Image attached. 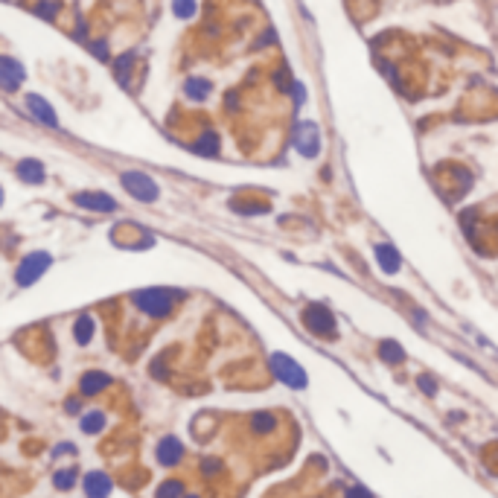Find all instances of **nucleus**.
Segmentation results:
<instances>
[{
  "label": "nucleus",
  "mask_w": 498,
  "mask_h": 498,
  "mask_svg": "<svg viewBox=\"0 0 498 498\" xmlns=\"http://www.w3.org/2000/svg\"><path fill=\"white\" fill-rule=\"evenodd\" d=\"M292 93H294V103H297V105L306 103V88L301 85V82H294V85H292Z\"/></svg>",
  "instance_id": "bb28decb"
},
{
  "label": "nucleus",
  "mask_w": 498,
  "mask_h": 498,
  "mask_svg": "<svg viewBox=\"0 0 498 498\" xmlns=\"http://www.w3.org/2000/svg\"><path fill=\"white\" fill-rule=\"evenodd\" d=\"M181 455H184V446H181L178 437H163L158 443V460L163 463V467H175V463L181 460Z\"/></svg>",
  "instance_id": "9d476101"
},
{
  "label": "nucleus",
  "mask_w": 498,
  "mask_h": 498,
  "mask_svg": "<svg viewBox=\"0 0 498 498\" xmlns=\"http://www.w3.org/2000/svg\"><path fill=\"white\" fill-rule=\"evenodd\" d=\"M50 262H53V259H50V254H44V251H36V254L24 257L21 269H18V283L21 286H32L50 269Z\"/></svg>",
  "instance_id": "39448f33"
},
{
  "label": "nucleus",
  "mask_w": 498,
  "mask_h": 498,
  "mask_svg": "<svg viewBox=\"0 0 498 498\" xmlns=\"http://www.w3.org/2000/svg\"><path fill=\"white\" fill-rule=\"evenodd\" d=\"M111 385V376L108 373H99V370H93V373H85L82 376V393L85 396H93V393H99L103 388H108Z\"/></svg>",
  "instance_id": "2eb2a0df"
},
{
  "label": "nucleus",
  "mask_w": 498,
  "mask_h": 498,
  "mask_svg": "<svg viewBox=\"0 0 498 498\" xmlns=\"http://www.w3.org/2000/svg\"><path fill=\"white\" fill-rule=\"evenodd\" d=\"M379 356L385 359V361H391V364H396V361H402V359H405L402 347L396 344V341H382V344H379Z\"/></svg>",
  "instance_id": "6ab92c4d"
},
{
  "label": "nucleus",
  "mask_w": 498,
  "mask_h": 498,
  "mask_svg": "<svg viewBox=\"0 0 498 498\" xmlns=\"http://www.w3.org/2000/svg\"><path fill=\"white\" fill-rule=\"evenodd\" d=\"M294 146L303 158H315L321 149V137H318V126L315 123H301L294 131Z\"/></svg>",
  "instance_id": "423d86ee"
},
{
  "label": "nucleus",
  "mask_w": 498,
  "mask_h": 498,
  "mask_svg": "<svg viewBox=\"0 0 498 498\" xmlns=\"http://www.w3.org/2000/svg\"><path fill=\"white\" fill-rule=\"evenodd\" d=\"M103 425H105L103 411H88L85 417H82V431H85V435H96V431H103Z\"/></svg>",
  "instance_id": "f3484780"
},
{
  "label": "nucleus",
  "mask_w": 498,
  "mask_h": 498,
  "mask_svg": "<svg viewBox=\"0 0 498 498\" xmlns=\"http://www.w3.org/2000/svg\"><path fill=\"white\" fill-rule=\"evenodd\" d=\"M93 318H88V315H82V318L76 321V326H73V332H76V341L79 344H88L91 338H93Z\"/></svg>",
  "instance_id": "a211bd4d"
},
{
  "label": "nucleus",
  "mask_w": 498,
  "mask_h": 498,
  "mask_svg": "<svg viewBox=\"0 0 498 498\" xmlns=\"http://www.w3.org/2000/svg\"><path fill=\"white\" fill-rule=\"evenodd\" d=\"M251 425H254V431H259V435H269V431H274V428H277V420H274V414L259 411V414H254Z\"/></svg>",
  "instance_id": "aec40b11"
},
{
  "label": "nucleus",
  "mask_w": 498,
  "mask_h": 498,
  "mask_svg": "<svg viewBox=\"0 0 498 498\" xmlns=\"http://www.w3.org/2000/svg\"><path fill=\"white\" fill-rule=\"evenodd\" d=\"M178 292H169V289H146V292H137L131 301L135 306L146 315H152V318H163V315H169L175 301H178Z\"/></svg>",
  "instance_id": "f257e3e1"
},
{
  "label": "nucleus",
  "mask_w": 498,
  "mask_h": 498,
  "mask_svg": "<svg viewBox=\"0 0 498 498\" xmlns=\"http://www.w3.org/2000/svg\"><path fill=\"white\" fill-rule=\"evenodd\" d=\"M158 498H184V484L181 481H163L158 487Z\"/></svg>",
  "instance_id": "412c9836"
},
{
  "label": "nucleus",
  "mask_w": 498,
  "mask_h": 498,
  "mask_svg": "<svg viewBox=\"0 0 498 498\" xmlns=\"http://www.w3.org/2000/svg\"><path fill=\"white\" fill-rule=\"evenodd\" d=\"M85 495L88 498H108L111 495V478L105 472H91L85 478Z\"/></svg>",
  "instance_id": "9b49d317"
},
{
  "label": "nucleus",
  "mask_w": 498,
  "mask_h": 498,
  "mask_svg": "<svg viewBox=\"0 0 498 498\" xmlns=\"http://www.w3.org/2000/svg\"><path fill=\"white\" fill-rule=\"evenodd\" d=\"M73 202H76L79 207L96 210V213H111V210H117V202H114L111 195H105V193H79V195H73Z\"/></svg>",
  "instance_id": "1a4fd4ad"
},
{
  "label": "nucleus",
  "mask_w": 498,
  "mask_h": 498,
  "mask_svg": "<svg viewBox=\"0 0 498 498\" xmlns=\"http://www.w3.org/2000/svg\"><path fill=\"white\" fill-rule=\"evenodd\" d=\"M56 9H59L56 3H38L36 6V12L41 15V18H56Z\"/></svg>",
  "instance_id": "393cba45"
},
{
  "label": "nucleus",
  "mask_w": 498,
  "mask_h": 498,
  "mask_svg": "<svg viewBox=\"0 0 498 498\" xmlns=\"http://www.w3.org/2000/svg\"><path fill=\"white\" fill-rule=\"evenodd\" d=\"M131 64H135V53H126V56H120L117 59V79L123 82V85H128V70H131Z\"/></svg>",
  "instance_id": "4be33fe9"
},
{
  "label": "nucleus",
  "mask_w": 498,
  "mask_h": 498,
  "mask_svg": "<svg viewBox=\"0 0 498 498\" xmlns=\"http://www.w3.org/2000/svg\"><path fill=\"white\" fill-rule=\"evenodd\" d=\"M91 50H96V56H99V59H108V50H105V41H96V44H91Z\"/></svg>",
  "instance_id": "c756f323"
},
{
  "label": "nucleus",
  "mask_w": 498,
  "mask_h": 498,
  "mask_svg": "<svg viewBox=\"0 0 498 498\" xmlns=\"http://www.w3.org/2000/svg\"><path fill=\"white\" fill-rule=\"evenodd\" d=\"M27 108L32 111V117H36L38 123H44V126H50V128L59 126V117H56L53 105H50L47 99H41L38 93H27Z\"/></svg>",
  "instance_id": "6e6552de"
},
{
  "label": "nucleus",
  "mask_w": 498,
  "mask_h": 498,
  "mask_svg": "<svg viewBox=\"0 0 498 498\" xmlns=\"http://www.w3.org/2000/svg\"><path fill=\"white\" fill-rule=\"evenodd\" d=\"M376 262L382 265L385 274H396L400 271V251L391 245H376Z\"/></svg>",
  "instance_id": "f8f14e48"
},
{
  "label": "nucleus",
  "mask_w": 498,
  "mask_h": 498,
  "mask_svg": "<svg viewBox=\"0 0 498 498\" xmlns=\"http://www.w3.org/2000/svg\"><path fill=\"white\" fill-rule=\"evenodd\" d=\"M195 152L198 155H204V158H210V155H219V135H213V131H204L202 137L195 140Z\"/></svg>",
  "instance_id": "dca6fc26"
},
{
  "label": "nucleus",
  "mask_w": 498,
  "mask_h": 498,
  "mask_svg": "<svg viewBox=\"0 0 498 498\" xmlns=\"http://www.w3.org/2000/svg\"><path fill=\"white\" fill-rule=\"evenodd\" d=\"M123 187L128 190V195H135L137 202H158V195H160L158 184L143 172H126L123 175Z\"/></svg>",
  "instance_id": "20e7f679"
},
{
  "label": "nucleus",
  "mask_w": 498,
  "mask_h": 498,
  "mask_svg": "<svg viewBox=\"0 0 498 498\" xmlns=\"http://www.w3.org/2000/svg\"><path fill=\"white\" fill-rule=\"evenodd\" d=\"M172 9L178 18H193L195 15V0H172Z\"/></svg>",
  "instance_id": "5701e85b"
},
{
  "label": "nucleus",
  "mask_w": 498,
  "mask_h": 498,
  "mask_svg": "<svg viewBox=\"0 0 498 498\" xmlns=\"http://www.w3.org/2000/svg\"><path fill=\"white\" fill-rule=\"evenodd\" d=\"M18 175L27 181V184H32V187H38V184H44V166H41V160H21L18 163Z\"/></svg>",
  "instance_id": "4468645a"
},
{
  "label": "nucleus",
  "mask_w": 498,
  "mask_h": 498,
  "mask_svg": "<svg viewBox=\"0 0 498 498\" xmlns=\"http://www.w3.org/2000/svg\"><path fill=\"white\" fill-rule=\"evenodd\" d=\"M187 498H198V495H187Z\"/></svg>",
  "instance_id": "7c9ffc66"
},
{
  "label": "nucleus",
  "mask_w": 498,
  "mask_h": 498,
  "mask_svg": "<svg viewBox=\"0 0 498 498\" xmlns=\"http://www.w3.org/2000/svg\"><path fill=\"white\" fill-rule=\"evenodd\" d=\"M347 498H373L368 490H361V487H350L347 490Z\"/></svg>",
  "instance_id": "c85d7f7f"
},
{
  "label": "nucleus",
  "mask_w": 498,
  "mask_h": 498,
  "mask_svg": "<svg viewBox=\"0 0 498 498\" xmlns=\"http://www.w3.org/2000/svg\"><path fill=\"white\" fill-rule=\"evenodd\" d=\"M184 93L193 99V103H204V99L213 93V85L210 79H202V76H193L184 82Z\"/></svg>",
  "instance_id": "ddd939ff"
},
{
  "label": "nucleus",
  "mask_w": 498,
  "mask_h": 498,
  "mask_svg": "<svg viewBox=\"0 0 498 498\" xmlns=\"http://www.w3.org/2000/svg\"><path fill=\"white\" fill-rule=\"evenodd\" d=\"M219 467H222V463H219V460H216V458H207V460L202 463V469H204L207 475H210V472H219Z\"/></svg>",
  "instance_id": "cd10ccee"
},
{
  "label": "nucleus",
  "mask_w": 498,
  "mask_h": 498,
  "mask_svg": "<svg viewBox=\"0 0 498 498\" xmlns=\"http://www.w3.org/2000/svg\"><path fill=\"white\" fill-rule=\"evenodd\" d=\"M420 388L428 393V396H435L437 393V385H435V379H428V376H420Z\"/></svg>",
  "instance_id": "a878e982"
},
{
  "label": "nucleus",
  "mask_w": 498,
  "mask_h": 498,
  "mask_svg": "<svg viewBox=\"0 0 498 498\" xmlns=\"http://www.w3.org/2000/svg\"><path fill=\"white\" fill-rule=\"evenodd\" d=\"M271 370L280 382H286L289 388H306V373L301 370V364H294L289 356L274 353L271 356Z\"/></svg>",
  "instance_id": "7ed1b4c3"
},
{
  "label": "nucleus",
  "mask_w": 498,
  "mask_h": 498,
  "mask_svg": "<svg viewBox=\"0 0 498 498\" xmlns=\"http://www.w3.org/2000/svg\"><path fill=\"white\" fill-rule=\"evenodd\" d=\"M53 481H56L59 490H70V487L76 484V472H73V469H61V472H56Z\"/></svg>",
  "instance_id": "b1692460"
},
{
  "label": "nucleus",
  "mask_w": 498,
  "mask_h": 498,
  "mask_svg": "<svg viewBox=\"0 0 498 498\" xmlns=\"http://www.w3.org/2000/svg\"><path fill=\"white\" fill-rule=\"evenodd\" d=\"M27 70H24V64H18L12 56H3L0 59V82H3V88L6 91H18V85L24 82Z\"/></svg>",
  "instance_id": "0eeeda50"
},
{
  "label": "nucleus",
  "mask_w": 498,
  "mask_h": 498,
  "mask_svg": "<svg viewBox=\"0 0 498 498\" xmlns=\"http://www.w3.org/2000/svg\"><path fill=\"white\" fill-rule=\"evenodd\" d=\"M303 324H306V329L312 332V335H318V338L335 335V318H332L329 309L321 306V303H312V306L303 309Z\"/></svg>",
  "instance_id": "f03ea898"
}]
</instances>
